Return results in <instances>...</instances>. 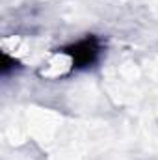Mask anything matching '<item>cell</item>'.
Here are the masks:
<instances>
[{
  "label": "cell",
  "mask_w": 158,
  "mask_h": 160,
  "mask_svg": "<svg viewBox=\"0 0 158 160\" xmlns=\"http://www.w3.org/2000/svg\"><path fill=\"white\" fill-rule=\"evenodd\" d=\"M0 73L2 75H7L9 71H13L15 67H19V62L15 60V58H11L9 54H6V52H2L0 54Z\"/></svg>",
  "instance_id": "cell-2"
},
{
  "label": "cell",
  "mask_w": 158,
  "mask_h": 160,
  "mask_svg": "<svg viewBox=\"0 0 158 160\" xmlns=\"http://www.w3.org/2000/svg\"><path fill=\"white\" fill-rule=\"evenodd\" d=\"M63 54H67L73 62V69H86L91 67L101 54V41L95 36H87L84 39L77 41L73 45H67L62 48Z\"/></svg>",
  "instance_id": "cell-1"
}]
</instances>
